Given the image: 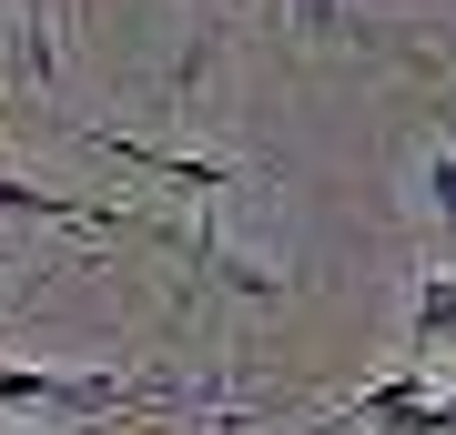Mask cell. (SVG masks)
Masks as SVG:
<instances>
[{
	"label": "cell",
	"instance_id": "obj_5",
	"mask_svg": "<svg viewBox=\"0 0 456 435\" xmlns=\"http://www.w3.org/2000/svg\"><path fill=\"white\" fill-rule=\"evenodd\" d=\"M20 71L31 81L61 71V51H51V0H20Z\"/></svg>",
	"mask_w": 456,
	"mask_h": 435
},
{
	"label": "cell",
	"instance_id": "obj_1",
	"mask_svg": "<svg viewBox=\"0 0 456 435\" xmlns=\"http://www.w3.org/2000/svg\"><path fill=\"white\" fill-rule=\"evenodd\" d=\"M0 405H82V415H142V405H183L163 375L122 385V375H41V365H0Z\"/></svg>",
	"mask_w": 456,
	"mask_h": 435
},
{
	"label": "cell",
	"instance_id": "obj_7",
	"mask_svg": "<svg viewBox=\"0 0 456 435\" xmlns=\"http://www.w3.org/2000/svg\"><path fill=\"white\" fill-rule=\"evenodd\" d=\"M426 435H456V395H446V405H426Z\"/></svg>",
	"mask_w": 456,
	"mask_h": 435
},
{
	"label": "cell",
	"instance_id": "obj_3",
	"mask_svg": "<svg viewBox=\"0 0 456 435\" xmlns=\"http://www.w3.org/2000/svg\"><path fill=\"white\" fill-rule=\"evenodd\" d=\"M0 213H11V223H92V233H122V223H132V213H112V203L41 193V182H20V173H0Z\"/></svg>",
	"mask_w": 456,
	"mask_h": 435
},
{
	"label": "cell",
	"instance_id": "obj_4",
	"mask_svg": "<svg viewBox=\"0 0 456 435\" xmlns=\"http://www.w3.org/2000/svg\"><path fill=\"white\" fill-rule=\"evenodd\" d=\"M446 334H456V274H446V263H436V274L416 284V355H436Z\"/></svg>",
	"mask_w": 456,
	"mask_h": 435
},
{
	"label": "cell",
	"instance_id": "obj_2",
	"mask_svg": "<svg viewBox=\"0 0 456 435\" xmlns=\"http://www.w3.org/2000/svg\"><path fill=\"white\" fill-rule=\"evenodd\" d=\"M82 142H102L112 162H142L152 182H183V193H233V182H244V162H203V152H152V142H122V132H82Z\"/></svg>",
	"mask_w": 456,
	"mask_h": 435
},
{
	"label": "cell",
	"instance_id": "obj_6",
	"mask_svg": "<svg viewBox=\"0 0 456 435\" xmlns=\"http://www.w3.org/2000/svg\"><path fill=\"white\" fill-rule=\"evenodd\" d=\"M426 193H436V233H446V274H456V152H426Z\"/></svg>",
	"mask_w": 456,
	"mask_h": 435
}]
</instances>
